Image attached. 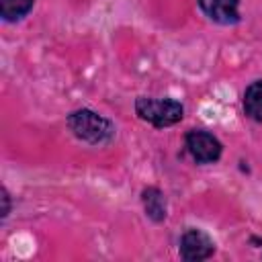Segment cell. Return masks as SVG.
<instances>
[{"mask_svg": "<svg viewBox=\"0 0 262 262\" xmlns=\"http://www.w3.org/2000/svg\"><path fill=\"white\" fill-rule=\"evenodd\" d=\"M66 125L72 135L88 145H108L115 135V123L92 108H76L66 117Z\"/></svg>", "mask_w": 262, "mask_h": 262, "instance_id": "6da1fadb", "label": "cell"}, {"mask_svg": "<svg viewBox=\"0 0 262 262\" xmlns=\"http://www.w3.org/2000/svg\"><path fill=\"white\" fill-rule=\"evenodd\" d=\"M135 115L149 123L156 129H166L184 119V104L176 98H156V96H137L135 98Z\"/></svg>", "mask_w": 262, "mask_h": 262, "instance_id": "7a4b0ae2", "label": "cell"}, {"mask_svg": "<svg viewBox=\"0 0 262 262\" xmlns=\"http://www.w3.org/2000/svg\"><path fill=\"white\" fill-rule=\"evenodd\" d=\"M184 145H186V151L190 154V158L201 166L219 162V158L223 154V143L207 129H190V131H186Z\"/></svg>", "mask_w": 262, "mask_h": 262, "instance_id": "3957f363", "label": "cell"}, {"mask_svg": "<svg viewBox=\"0 0 262 262\" xmlns=\"http://www.w3.org/2000/svg\"><path fill=\"white\" fill-rule=\"evenodd\" d=\"M178 252H180V258L186 262L209 260L215 254V242L207 231L199 227H186L180 235Z\"/></svg>", "mask_w": 262, "mask_h": 262, "instance_id": "277c9868", "label": "cell"}, {"mask_svg": "<svg viewBox=\"0 0 262 262\" xmlns=\"http://www.w3.org/2000/svg\"><path fill=\"white\" fill-rule=\"evenodd\" d=\"M201 12L221 27H231L242 20L239 0H196Z\"/></svg>", "mask_w": 262, "mask_h": 262, "instance_id": "5b68a950", "label": "cell"}, {"mask_svg": "<svg viewBox=\"0 0 262 262\" xmlns=\"http://www.w3.org/2000/svg\"><path fill=\"white\" fill-rule=\"evenodd\" d=\"M141 205H143V213L149 221H154V223L166 221L168 201H166V194L158 186H145L141 190Z\"/></svg>", "mask_w": 262, "mask_h": 262, "instance_id": "8992f818", "label": "cell"}, {"mask_svg": "<svg viewBox=\"0 0 262 262\" xmlns=\"http://www.w3.org/2000/svg\"><path fill=\"white\" fill-rule=\"evenodd\" d=\"M242 106H244V115L250 121L262 123V80H254L246 86Z\"/></svg>", "mask_w": 262, "mask_h": 262, "instance_id": "52a82bcc", "label": "cell"}, {"mask_svg": "<svg viewBox=\"0 0 262 262\" xmlns=\"http://www.w3.org/2000/svg\"><path fill=\"white\" fill-rule=\"evenodd\" d=\"M35 6V0H0V16L4 23L23 20Z\"/></svg>", "mask_w": 262, "mask_h": 262, "instance_id": "ba28073f", "label": "cell"}, {"mask_svg": "<svg viewBox=\"0 0 262 262\" xmlns=\"http://www.w3.org/2000/svg\"><path fill=\"white\" fill-rule=\"evenodd\" d=\"M0 194H2V221H4L8 217V213H10V194H8V190L4 186H2Z\"/></svg>", "mask_w": 262, "mask_h": 262, "instance_id": "9c48e42d", "label": "cell"}]
</instances>
